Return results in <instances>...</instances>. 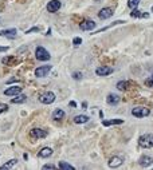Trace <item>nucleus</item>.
I'll use <instances>...</instances> for the list:
<instances>
[{
    "label": "nucleus",
    "mask_w": 153,
    "mask_h": 170,
    "mask_svg": "<svg viewBox=\"0 0 153 170\" xmlns=\"http://www.w3.org/2000/svg\"><path fill=\"white\" fill-rule=\"evenodd\" d=\"M30 135H31V138L34 141H36V139L47 137V131L43 130V129H32V130L30 131Z\"/></svg>",
    "instance_id": "obj_8"
},
{
    "label": "nucleus",
    "mask_w": 153,
    "mask_h": 170,
    "mask_svg": "<svg viewBox=\"0 0 153 170\" xmlns=\"http://www.w3.org/2000/svg\"><path fill=\"white\" fill-rule=\"evenodd\" d=\"M153 164V157H149V155H142V157L138 159V165L141 168H149Z\"/></svg>",
    "instance_id": "obj_12"
},
{
    "label": "nucleus",
    "mask_w": 153,
    "mask_h": 170,
    "mask_svg": "<svg viewBox=\"0 0 153 170\" xmlns=\"http://www.w3.org/2000/svg\"><path fill=\"white\" fill-rule=\"evenodd\" d=\"M22 90H23V87H20V86H12V87H8L4 91V95H7V97H15V95L22 93Z\"/></svg>",
    "instance_id": "obj_10"
},
{
    "label": "nucleus",
    "mask_w": 153,
    "mask_h": 170,
    "mask_svg": "<svg viewBox=\"0 0 153 170\" xmlns=\"http://www.w3.org/2000/svg\"><path fill=\"white\" fill-rule=\"evenodd\" d=\"M54 101H55V94L51 91H46L39 97V102L43 104H51Z\"/></svg>",
    "instance_id": "obj_3"
},
{
    "label": "nucleus",
    "mask_w": 153,
    "mask_h": 170,
    "mask_svg": "<svg viewBox=\"0 0 153 170\" xmlns=\"http://www.w3.org/2000/svg\"><path fill=\"white\" fill-rule=\"evenodd\" d=\"M145 86L147 87H153V75H151L147 80H145Z\"/></svg>",
    "instance_id": "obj_26"
},
{
    "label": "nucleus",
    "mask_w": 153,
    "mask_h": 170,
    "mask_svg": "<svg viewBox=\"0 0 153 170\" xmlns=\"http://www.w3.org/2000/svg\"><path fill=\"white\" fill-rule=\"evenodd\" d=\"M35 58L38 60H40V62H47V60L51 59V55L45 47L39 46V47H36V50H35Z\"/></svg>",
    "instance_id": "obj_2"
},
{
    "label": "nucleus",
    "mask_w": 153,
    "mask_h": 170,
    "mask_svg": "<svg viewBox=\"0 0 153 170\" xmlns=\"http://www.w3.org/2000/svg\"><path fill=\"white\" fill-rule=\"evenodd\" d=\"M96 26H97V23L91 19H86V20H83L82 23H79V28L82 30V31H91V30L96 28Z\"/></svg>",
    "instance_id": "obj_6"
},
{
    "label": "nucleus",
    "mask_w": 153,
    "mask_h": 170,
    "mask_svg": "<svg viewBox=\"0 0 153 170\" xmlns=\"http://www.w3.org/2000/svg\"><path fill=\"white\" fill-rule=\"evenodd\" d=\"M138 3H140V0H128V7L133 9L138 5Z\"/></svg>",
    "instance_id": "obj_25"
},
{
    "label": "nucleus",
    "mask_w": 153,
    "mask_h": 170,
    "mask_svg": "<svg viewBox=\"0 0 153 170\" xmlns=\"http://www.w3.org/2000/svg\"><path fill=\"white\" fill-rule=\"evenodd\" d=\"M7 110H8V106L4 104V103H0V114L4 113V111H7Z\"/></svg>",
    "instance_id": "obj_30"
},
{
    "label": "nucleus",
    "mask_w": 153,
    "mask_h": 170,
    "mask_svg": "<svg viewBox=\"0 0 153 170\" xmlns=\"http://www.w3.org/2000/svg\"><path fill=\"white\" fill-rule=\"evenodd\" d=\"M151 114V110L147 107H134L132 110V115L136 118H144V117H148Z\"/></svg>",
    "instance_id": "obj_4"
},
{
    "label": "nucleus",
    "mask_w": 153,
    "mask_h": 170,
    "mask_svg": "<svg viewBox=\"0 0 153 170\" xmlns=\"http://www.w3.org/2000/svg\"><path fill=\"white\" fill-rule=\"evenodd\" d=\"M12 62H13V58L12 56H7V58H4V59L2 60L3 64H8V63H12Z\"/></svg>",
    "instance_id": "obj_27"
},
{
    "label": "nucleus",
    "mask_w": 153,
    "mask_h": 170,
    "mask_svg": "<svg viewBox=\"0 0 153 170\" xmlns=\"http://www.w3.org/2000/svg\"><path fill=\"white\" fill-rule=\"evenodd\" d=\"M8 51V47H0V52H5Z\"/></svg>",
    "instance_id": "obj_34"
},
{
    "label": "nucleus",
    "mask_w": 153,
    "mask_h": 170,
    "mask_svg": "<svg viewBox=\"0 0 153 170\" xmlns=\"http://www.w3.org/2000/svg\"><path fill=\"white\" fill-rule=\"evenodd\" d=\"M69 106L70 107H77V102H74V101H71L70 103H69Z\"/></svg>",
    "instance_id": "obj_33"
},
{
    "label": "nucleus",
    "mask_w": 153,
    "mask_h": 170,
    "mask_svg": "<svg viewBox=\"0 0 153 170\" xmlns=\"http://www.w3.org/2000/svg\"><path fill=\"white\" fill-rule=\"evenodd\" d=\"M138 145L142 149H151L153 147V134L152 133H148V134H144L138 138Z\"/></svg>",
    "instance_id": "obj_1"
},
{
    "label": "nucleus",
    "mask_w": 153,
    "mask_h": 170,
    "mask_svg": "<svg viewBox=\"0 0 153 170\" xmlns=\"http://www.w3.org/2000/svg\"><path fill=\"white\" fill-rule=\"evenodd\" d=\"M73 78H74V79H77V80H81V79H82V73H74Z\"/></svg>",
    "instance_id": "obj_29"
},
{
    "label": "nucleus",
    "mask_w": 153,
    "mask_h": 170,
    "mask_svg": "<svg viewBox=\"0 0 153 170\" xmlns=\"http://www.w3.org/2000/svg\"><path fill=\"white\" fill-rule=\"evenodd\" d=\"M130 16H132L133 19H137V18H148L149 13H142L141 11H138V9L133 8V11L130 12Z\"/></svg>",
    "instance_id": "obj_19"
},
{
    "label": "nucleus",
    "mask_w": 153,
    "mask_h": 170,
    "mask_svg": "<svg viewBox=\"0 0 153 170\" xmlns=\"http://www.w3.org/2000/svg\"><path fill=\"white\" fill-rule=\"evenodd\" d=\"M81 43H82V39H81V38H74L73 39V44H74V46H79Z\"/></svg>",
    "instance_id": "obj_31"
},
{
    "label": "nucleus",
    "mask_w": 153,
    "mask_h": 170,
    "mask_svg": "<svg viewBox=\"0 0 153 170\" xmlns=\"http://www.w3.org/2000/svg\"><path fill=\"white\" fill-rule=\"evenodd\" d=\"M122 162H124V159H122L121 157H113V158L109 159L107 165H109V168L114 169V168H118V166H121Z\"/></svg>",
    "instance_id": "obj_14"
},
{
    "label": "nucleus",
    "mask_w": 153,
    "mask_h": 170,
    "mask_svg": "<svg viewBox=\"0 0 153 170\" xmlns=\"http://www.w3.org/2000/svg\"><path fill=\"white\" fill-rule=\"evenodd\" d=\"M51 69H53V66H51V64L40 66V67H38V69L35 70V76L36 78H45V76L49 75V73L51 71Z\"/></svg>",
    "instance_id": "obj_5"
},
{
    "label": "nucleus",
    "mask_w": 153,
    "mask_h": 170,
    "mask_svg": "<svg viewBox=\"0 0 153 170\" xmlns=\"http://www.w3.org/2000/svg\"><path fill=\"white\" fill-rule=\"evenodd\" d=\"M16 28H9V30H3V31H0V36H4V38H8V39H13L16 38Z\"/></svg>",
    "instance_id": "obj_13"
},
{
    "label": "nucleus",
    "mask_w": 153,
    "mask_h": 170,
    "mask_svg": "<svg viewBox=\"0 0 153 170\" xmlns=\"http://www.w3.org/2000/svg\"><path fill=\"white\" fill-rule=\"evenodd\" d=\"M87 121H89V117H87V115H77V117L74 118V123H77V125L86 123Z\"/></svg>",
    "instance_id": "obj_21"
},
{
    "label": "nucleus",
    "mask_w": 153,
    "mask_h": 170,
    "mask_svg": "<svg viewBox=\"0 0 153 170\" xmlns=\"http://www.w3.org/2000/svg\"><path fill=\"white\" fill-rule=\"evenodd\" d=\"M124 123V119H109V121H102L104 126H113V125H121Z\"/></svg>",
    "instance_id": "obj_22"
},
{
    "label": "nucleus",
    "mask_w": 153,
    "mask_h": 170,
    "mask_svg": "<svg viewBox=\"0 0 153 170\" xmlns=\"http://www.w3.org/2000/svg\"><path fill=\"white\" fill-rule=\"evenodd\" d=\"M27 101V97L24 94H18V97L16 98H12V103L13 104H20V103H24V102Z\"/></svg>",
    "instance_id": "obj_18"
},
{
    "label": "nucleus",
    "mask_w": 153,
    "mask_h": 170,
    "mask_svg": "<svg viewBox=\"0 0 153 170\" xmlns=\"http://www.w3.org/2000/svg\"><path fill=\"white\" fill-rule=\"evenodd\" d=\"M152 11H153V8H152Z\"/></svg>",
    "instance_id": "obj_36"
},
{
    "label": "nucleus",
    "mask_w": 153,
    "mask_h": 170,
    "mask_svg": "<svg viewBox=\"0 0 153 170\" xmlns=\"http://www.w3.org/2000/svg\"><path fill=\"white\" fill-rule=\"evenodd\" d=\"M60 7H62V3L59 2V0H51V2L47 3V5H46V9L49 12L51 13H54V12H56V11H59L60 9Z\"/></svg>",
    "instance_id": "obj_7"
},
{
    "label": "nucleus",
    "mask_w": 153,
    "mask_h": 170,
    "mask_svg": "<svg viewBox=\"0 0 153 170\" xmlns=\"http://www.w3.org/2000/svg\"><path fill=\"white\" fill-rule=\"evenodd\" d=\"M82 107H83V108L87 107V102H83V103H82Z\"/></svg>",
    "instance_id": "obj_35"
},
{
    "label": "nucleus",
    "mask_w": 153,
    "mask_h": 170,
    "mask_svg": "<svg viewBox=\"0 0 153 170\" xmlns=\"http://www.w3.org/2000/svg\"><path fill=\"white\" fill-rule=\"evenodd\" d=\"M39 31H40V30H39V27H32V28H30L26 34H32V32H39Z\"/></svg>",
    "instance_id": "obj_32"
},
{
    "label": "nucleus",
    "mask_w": 153,
    "mask_h": 170,
    "mask_svg": "<svg viewBox=\"0 0 153 170\" xmlns=\"http://www.w3.org/2000/svg\"><path fill=\"white\" fill-rule=\"evenodd\" d=\"M64 111L62 110V108H56L55 111L53 113V119H55V121H60V119H63L64 118Z\"/></svg>",
    "instance_id": "obj_17"
},
{
    "label": "nucleus",
    "mask_w": 153,
    "mask_h": 170,
    "mask_svg": "<svg viewBox=\"0 0 153 170\" xmlns=\"http://www.w3.org/2000/svg\"><path fill=\"white\" fill-rule=\"evenodd\" d=\"M128 86H129V82H128V80H121V82L117 83V88H118V90H121V91H125Z\"/></svg>",
    "instance_id": "obj_23"
},
{
    "label": "nucleus",
    "mask_w": 153,
    "mask_h": 170,
    "mask_svg": "<svg viewBox=\"0 0 153 170\" xmlns=\"http://www.w3.org/2000/svg\"><path fill=\"white\" fill-rule=\"evenodd\" d=\"M113 69L109 66H100L96 69V74L98 76H106V75H110L111 73H113Z\"/></svg>",
    "instance_id": "obj_9"
},
{
    "label": "nucleus",
    "mask_w": 153,
    "mask_h": 170,
    "mask_svg": "<svg viewBox=\"0 0 153 170\" xmlns=\"http://www.w3.org/2000/svg\"><path fill=\"white\" fill-rule=\"evenodd\" d=\"M59 169H63V170H74V166H71L70 164H67V162H64V161H62V162H59Z\"/></svg>",
    "instance_id": "obj_24"
},
{
    "label": "nucleus",
    "mask_w": 153,
    "mask_h": 170,
    "mask_svg": "<svg viewBox=\"0 0 153 170\" xmlns=\"http://www.w3.org/2000/svg\"><path fill=\"white\" fill-rule=\"evenodd\" d=\"M16 164H18V159H16V158L9 159V161H7L4 165H2V166H0V169H3V170H5V169H12Z\"/></svg>",
    "instance_id": "obj_20"
},
{
    "label": "nucleus",
    "mask_w": 153,
    "mask_h": 170,
    "mask_svg": "<svg viewBox=\"0 0 153 170\" xmlns=\"http://www.w3.org/2000/svg\"><path fill=\"white\" fill-rule=\"evenodd\" d=\"M51 155H53V149L51 147H43L38 153V157H40V158H49Z\"/></svg>",
    "instance_id": "obj_16"
},
{
    "label": "nucleus",
    "mask_w": 153,
    "mask_h": 170,
    "mask_svg": "<svg viewBox=\"0 0 153 170\" xmlns=\"http://www.w3.org/2000/svg\"><path fill=\"white\" fill-rule=\"evenodd\" d=\"M42 169H43V170H47V169L54 170V169H55V165H53V164H46V165L42 166Z\"/></svg>",
    "instance_id": "obj_28"
},
{
    "label": "nucleus",
    "mask_w": 153,
    "mask_h": 170,
    "mask_svg": "<svg viewBox=\"0 0 153 170\" xmlns=\"http://www.w3.org/2000/svg\"><path fill=\"white\" fill-rule=\"evenodd\" d=\"M106 102H107V104H110V106H115V104L120 102V97H118L117 94H109L107 95V98H106Z\"/></svg>",
    "instance_id": "obj_15"
},
{
    "label": "nucleus",
    "mask_w": 153,
    "mask_h": 170,
    "mask_svg": "<svg viewBox=\"0 0 153 170\" xmlns=\"http://www.w3.org/2000/svg\"><path fill=\"white\" fill-rule=\"evenodd\" d=\"M113 9L111 8H109V7H106V8H102L100 12H98V18L102 19V20H105V19H109V18H111L113 16Z\"/></svg>",
    "instance_id": "obj_11"
}]
</instances>
